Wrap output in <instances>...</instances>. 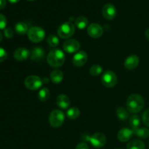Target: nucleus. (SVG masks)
<instances>
[{"instance_id":"1","label":"nucleus","mask_w":149,"mask_h":149,"mask_svg":"<svg viewBox=\"0 0 149 149\" xmlns=\"http://www.w3.org/2000/svg\"><path fill=\"white\" fill-rule=\"evenodd\" d=\"M145 102L143 98L138 94H132L127 100V108L128 111L132 113H136L141 111L143 108Z\"/></svg>"},{"instance_id":"2","label":"nucleus","mask_w":149,"mask_h":149,"mask_svg":"<svg viewBox=\"0 0 149 149\" xmlns=\"http://www.w3.org/2000/svg\"><path fill=\"white\" fill-rule=\"evenodd\" d=\"M65 54L59 49H54L49 52L47 58L48 64L52 68H59L65 62Z\"/></svg>"},{"instance_id":"3","label":"nucleus","mask_w":149,"mask_h":149,"mask_svg":"<svg viewBox=\"0 0 149 149\" xmlns=\"http://www.w3.org/2000/svg\"><path fill=\"white\" fill-rule=\"evenodd\" d=\"M65 120V115L61 110H53L49 116V125L54 128L60 127L63 124Z\"/></svg>"},{"instance_id":"4","label":"nucleus","mask_w":149,"mask_h":149,"mask_svg":"<svg viewBox=\"0 0 149 149\" xmlns=\"http://www.w3.org/2000/svg\"><path fill=\"white\" fill-rule=\"evenodd\" d=\"M45 36V31L42 28L34 26L29 29L28 31V37L31 42L38 43L42 42Z\"/></svg>"},{"instance_id":"5","label":"nucleus","mask_w":149,"mask_h":149,"mask_svg":"<svg viewBox=\"0 0 149 149\" xmlns=\"http://www.w3.org/2000/svg\"><path fill=\"white\" fill-rule=\"evenodd\" d=\"M75 32V26L70 22L63 23L58 29V34L62 39H68Z\"/></svg>"},{"instance_id":"6","label":"nucleus","mask_w":149,"mask_h":149,"mask_svg":"<svg viewBox=\"0 0 149 149\" xmlns=\"http://www.w3.org/2000/svg\"><path fill=\"white\" fill-rule=\"evenodd\" d=\"M25 86L30 90H36L42 86V80L39 77L36 75H31L26 77L24 81Z\"/></svg>"},{"instance_id":"7","label":"nucleus","mask_w":149,"mask_h":149,"mask_svg":"<svg viewBox=\"0 0 149 149\" xmlns=\"http://www.w3.org/2000/svg\"><path fill=\"white\" fill-rule=\"evenodd\" d=\"M102 83L106 87H113L117 83V77L116 74L111 71H106L101 78Z\"/></svg>"},{"instance_id":"8","label":"nucleus","mask_w":149,"mask_h":149,"mask_svg":"<svg viewBox=\"0 0 149 149\" xmlns=\"http://www.w3.org/2000/svg\"><path fill=\"white\" fill-rule=\"evenodd\" d=\"M90 142L95 148H102L106 143V137L102 132H96L90 138Z\"/></svg>"},{"instance_id":"9","label":"nucleus","mask_w":149,"mask_h":149,"mask_svg":"<svg viewBox=\"0 0 149 149\" xmlns=\"http://www.w3.org/2000/svg\"><path fill=\"white\" fill-rule=\"evenodd\" d=\"M103 29L97 23H92L87 28V33L92 38H99L103 35Z\"/></svg>"},{"instance_id":"10","label":"nucleus","mask_w":149,"mask_h":149,"mask_svg":"<svg viewBox=\"0 0 149 149\" xmlns=\"http://www.w3.org/2000/svg\"><path fill=\"white\" fill-rule=\"evenodd\" d=\"M63 49L65 52L68 53H74L79 50L80 44L76 39H68L63 43Z\"/></svg>"},{"instance_id":"11","label":"nucleus","mask_w":149,"mask_h":149,"mask_svg":"<svg viewBox=\"0 0 149 149\" xmlns=\"http://www.w3.org/2000/svg\"><path fill=\"white\" fill-rule=\"evenodd\" d=\"M103 16L107 20H112L116 15V9L113 4H106L103 6L102 10Z\"/></svg>"},{"instance_id":"12","label":"nucleus","mask_w":149,"mask_h":149,"mask_svg":"<svg viewBox=\"0 0 149 149\" xmlns=\"http://www.w3.org/2000/svg\"><path fill=\"white\" fill-rule=\"evenodd\" d=\"M87 61V54L84 51H79L74 55L72 62L75 66L81 67Z\"/></svg>"},{"instance_id":"13","label":"nucleus","mask_w":149,"mask_h":149,"mask_svg":"<svg viewBox=\"0 0 149 149\" xmlns=\"http://www.w3.org/2000/svg\"><path fill=\"white\" fill-rule=\"evenodd\" d=\"M140 62L139 58L137 55H132L127 57L125 61V67L128 70H133L137 68Z\"/></svg>"},{"instance_id":"14","label":"nucleus","mask_w":149,"mask_h":149,"mask_svg":"<svg viewBox=\"0 0 149 149\" xmlns=\"http://www.w3.org/2000/svg\"><path fill=\"white\" fill-rule=\"evenodd\" d=\"M134 132L132 130L128 129V128H124V129L120 130L118 132V139L121 142H127V141L130 140Z\"/></svg>"},{"instance_id":"15","label":"nucleus","mask_w":149,"mask_h":149,"mask_svg":"<svg viewBox=\"0 0 149 149\" xmlns=\"http://www.w3.org/2000/svg\"><path fill=\"white\" fill-rule=\"evenodd\" d=\"M30 55V52L24 47H20L15 49L13 54L15 59L18 61H23L27 59Z\"/></svg>"},{"instance_id":"16","label":"nucleus","mask_w":149,"mask_h":149,"mask_svg":"<svg viewBox=\"0 0 149 149\" xmlns=\"http://www.w3.org/2000/svg\"><path fill=\"white\" fill-rule=\"evenodd\" d=\"M30 56L32 61L39 62L45 58V50L42 47H35L32 49Z\"/></svg>"},{"instance_id":"17","label":"nucleus","mask_w":149,"mask_h":149,"mask_svg":"<svg viewBox=\"0 0 149 149\" xmlns=\"http://www.w3.org/2000/svg\"><path fill=\"white\" fill-rule=\"evenodd\" d=\"M56 103L61 109H66L70 106L71 101H70V99L68 96L65 95L61 94L57 97Z\"/></svg>"},{"instance_id":"18","label":"nucleus","mask_w":149,"mask_h":149,"mask_svg":"<svg viewBox=\"0 0 149 149\" xmlns=\"http://www.w3.org/2000/svg\"><path fill=\"white\" fill-rule=\"evenodd\" d=\"M50 79L52 82L59 84L63 79V73L59 69H55L51 72Z\"/></svg>"},{"instance_id":"19","label":"nucleus","mask_w":149,"mask_h":149,"mask_svg":"<svg viewBox=\"0 0 149 149\" xmlns=\"http://www.w3.org/2000/svg\"><path fill=\"white\" fill-rule=\"evenodd\" d=\"M29 30V29L28 28L27 24L23 22H18L15 26V31L19 35H24L26 33H28Z\"/></svg>"},{"instance_id":"20","label":"nucleus","mask_w":149,"mask_h":149,"mask_svg":"<svg viewBox=\"0 0 149 149\" xmlns=\"http://www.w3.org/2000/svg\"><path fill=\"white\" fill-rule=\"evenodd\" d=\"M127 149H145V144L140 140H133L127 144Z\"/></svg>"},{"instance_id":"21","label":"nucleus","mask_w":149,"mask_h":149,"mask_svg":"<svg viewBox=\"0 0 149 149\" xmlns=\"http://www.w3.org/2000/svg\"><path fill=\"white\" fill-rule=\"evenodd\" d=\"M133 132L135 135L142 139H146L149 137V130L146 127H139L136 130H134Z\"/></svg>"},{"instance_id":"22","label":"nucleus","mask_w":149,"mask_h":149,"mask_svg":"<svg viewBox=\"0 0 149 149\" xmlns=\"http://www.w3.org/2000/svg\"><path fill=\"white\" fill-rule=\"evenodd\" d=\"M49 96H50V93H49V89L47 87L41 89L40 91L38 93V98L42 102L47 101L49 98Z\"/></svg>"},{"instance_id":"23","label":"nucleus","mask_w":149,"mask_h":149,"mask_svg":"<svg viewBox=\"0 0 149 149\" xmlns=\"http://www.w3.org/2000/svg\"><path fill=\"white\" fill-rule=\"evenodd\" d=\"M130 125L132 130L139 128L140 125H141V118H140V116L137 114L131 116L130 118Z\"/></svg>"},{"instance_id":"24","label":"nucleus","mask_w":149,"mask_h":149,"mask_svg":"<svg viewBox=\"0 0 149 149\" xmlns=\"http://www.w3.org/2000/svg\"><path fill=\"white\" fill-rule=\"evenodd\" d=\"M75 25L79 29H84L88 25V20L84 16H79L75 20Z\"/></svg>"},{"instance_id":"25","label":"nucleus","mask_w":149,"mask_h":149,"mask_svg":"<svg viewBox=\"0 0 149 149\" xmlns=\"http://www.w3.org/2000/svg\"><path fill=\"white\" fill-rule=\"evenodd\" d=\"M116 115L118 118L122 121H125L129 117V113L126 109L123 107H119L116 110Z\"/></svg>"},{"instance_id":"26","label":"nucleus","mask_w":149,"mask_h":149,"mask_svg":"<svg viewBox=\"0 0 149 149\" xmlns=\"http://www.w3.org/2000/svg\"><path fill=\"white\" fill-rule=\"evenodd\" d=\"M66 115L68 118L71 119H75L78 118L80 115V111L78 108L73 107L68 109L66 112Z\"/></svg>"},{"instance_id":"27","label":"nucleus","mask_w":149,"mask_h":149,"mask_svg":"<svg viewBox=\"0 0 149 149\" xmlns=\"http://www.w3.org/2000/svg\"><path fill=\"white\" fill-rule=\"evenodd\" d=\"M102 71H103V68L100 65L95 64V65H93L90 67V74L93 77H97L100 74H101Z\"/></svg>"},{"instance_id":"28","label":"nucleus","mask_w":149,"mask_h":149,"mask_svg":"<svg viewBox=\"0 0 149 149\" xmlns=\"http://www.w3.org/2000/svg\"><path fill=\"white\" fill-rule=\"evenodd\" d=\"M47 44L52 47H56L59 45V39L55 35L51 34L47 37Z\"/></svg>"},{"instance_id":"29","label":"nucleus","mask_w":149,"mask_h":149,"mask_svg":"<svg viewBox=\"0 0 149 149\" xmlns=\"http://www.w3.org/2000/svg\"><path fill=\"white\" fill-rule=\"evenodd\" d=\"M142 119L146 126L149 127V109H147L146 111H145V112L143 114Z\"/></svg>"},{"instance_id":"30","label":"nucleus","mask_w":149,"mask_h":149,"mask_svg":"<svg viewBox=\"0 0 149 149\" xmlns=\"http://www.w3.org/2000/svg\"><path fill=\"white\" fill-rule=\"evenodd\" d=\"M7 26V18L2 14H0V29H5Z\"/></svg>"},{"instance_id":"31","label":"nucleus","mask_w":149,"mask_h":149,"mask_svg":"<svg viewBox=\"0 0 149 149\" xmlns=\"http://www.w3.org/2000/svg\"><path fill=\"white\" fill-rule=\"evenodd\" d=\"M4 36L7 38H12L14 36V31L11 28H6L4 31Z\"/></svg>"},{"instance_id":"32","label":"nucleus","mask_w":149,"mask_h":149,"mask_svg":"<svg viewBox=\"0 0 149 149\" xmlns=\"http://www.w3.org/2000/svg\"><path fill=\"white\" fill-rule=\"evenodd\" d=\"M7 58V53L5 49L2 47H0V63L5 61Z\"/></svg>"},{"instance_id":"33","label":"nucleus","mask_w":149,"mask_h":149,"mask_svg":"<svg viewBox=\"0 0 149 149\" xmlns=\"http://www.w3.org/2000/svg\"><path fill=\"white\" fill-rule=\"evenodd\" d=\"M76 149H89L88 146L84 143H80L76 147Z\"/></svg>"},{"instance_id":"34","label":"nucleus","mask_w":149,"mask_h":149,"mask_svg":"<svg viewBox=\"0 0 149 149\" xmlns=\"http://www.w3.org/2000/svg\"><path fill=\"white\" fill-rule=\"evenodd\" d=\"M7 1L6 0H0V10H3L6 7Z\"/></svg>"},{"instance_id":"35","label":"nucleus","mask_w":149,"mask_h":149,"mask_svg":"<svg viewBox=\"0 0 149 149\" xmlns=\"http://www.w3.org/2000/svg\"><path fill=\"white\" fill-rule=\"evenodd\" d=\"M145 34H146V36L147 39L149 41V29H148L146 31Z\"/></svg>"},{"instance_id":"36","label":"nucleus","mask_w":149,"mask_h":149,"mask_svg":"<svg viewBox=\"0 0 149 149\" xmlns=\"http://www.w3.org/2000/svg\"><path fill=\"white\" fill-rule=\"evenodd\" d=\"M9 1H10V3H12V4H15V3H17L20 0H8Z\"/></svg>"},{"instance_id":"37","label":"nucleus","mask_w":149,"mask_h":149,"mask_svg":"<svg viewBox=\"0 0 149 149\" xmlns=\"http://www.w3.org/2000/svg\"><path fill=\"white\" fill-rule=\"evenodd\" d=\"M2 41V34H1V33L0 32V42Z\"/></svg>"},{"instance_id":"38","label":"nucleus","mask_w":149,"mask_h":149,"mask_svg":"<svg viewBox=\"0 0 149 149\" xmlns=\"http://www.w3.org/2000/svg\"><path fill=\"white\" fill-rule=\"evenodd\" d=\"M29 1H35V0H29Z\"/></svg>"},{"instance_id":"39","label":"nucleus","mask_w":149,"mask_h":149,"mask_svg":"<svg viewBox=\"0 0 149 149\" xmlns=\"http://www.w3.org/2000/svg\"><path fill=\"white\" fill-rule=\"evenodd\" d=\"M116 149H119V148H116Z\"/></svg>"}]
</instances>
